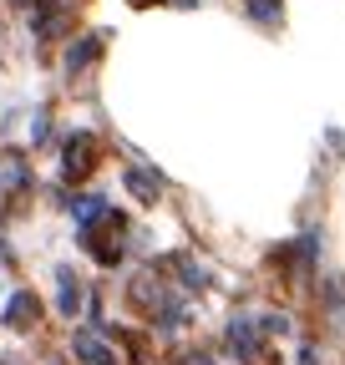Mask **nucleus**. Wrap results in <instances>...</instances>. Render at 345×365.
<instances>
[{"instance_id": "nucleus-7", "label": "nucleus", "mask_w": 345, "mask_h": 365, "mask_svg": "<svg viewBox=\"0 0 345 365\" xmlns=\"http://www.w3.org/2000/svg\"><path fill=\"white\" fill-rule=\"evenodd\" d=\"M76 304H81V289H76V274H66V269H61V314H76Z\"/></svg>"}, {"instance_id": "nucleus-8", "label": "nucleus", "mask_w": 345, "mask_h": 365, "mask_svg": "<svg viewBox=\"0 0 345 365\" xmlns=\"http://www.w3.org/2000/svg\"><path fill=\"white\" fill-rule=\"evenodd\" d=\"M133 6H153V0H133Z\"/></svg>"}, {"instance_id": "nucleus-5", "label": "nucleus", "mask_w": 345, "mask_h": 365, "mask_svg": "<svg viewBox=\"0 0 345 365\" xmlns=\"http://www.w3.org/2000/svg\"><path fill=\"white\" fill-rule=\"evenodd\" d=\"M127 188H133L143 203H153V198L163 193V178H158V173H148V168H127Z\"/></svg>"}, {"instance_id": "nucleus-2", "label": "nucleus", "mask_w": 345, "mask_h": 365, "mask_svg": "<svg viewBox=\"0 0 345 365\" xmlns=\"http://www.w3.org/2000/svg\"><path fill=\"white\" fill-rule=\"evenodd\" d=\"M97 137L92 132H71L66 137V148H61V178L66 182H81V178H92V168H97Z\"/></svg>"}, {"instance_id": "nucleus-3", "label": "nucleus", "mask_w": 345, "mask_h": 365, "mask_svg": "<svg viewBox=\"0 0 345 365\" xmlns=\"http://www.w3.org/2000/svg\"><path fill=\"white\" fill-rule=\"evenodd\" d=\"M71 350H76V360H86V365H122L117 350H112L107 340H97L92 330H81V335L71 340Z\"/></svg>"}, {"instance_id": "nucleus-6", "label": "nucleus", "mask_w": 345, "mask_h": 365, "mask_svg": "<svg viewBox=\"0 0 345 365\" xmlns=\"http://www.w3.org/2000/svg\"><path fill=\"white\" fill-rule=\"evenodd\" d=\"M97 51H102V41H97V36H81L71 51H66V71H81L86 61H97Z\"/></svg>"}, {"instance_id": "nucleus-1", "label": "nucleus", "mask_w": 345, "mask_h": 365, "mask_svg": "<svg viewBox=\"0 0 345 365\" xmlns=\"http://www.w3.org/2000/svg\"><path fill=\"white\" fill-rule=\"evenodd\" d=\"M122 213H102V218H92V223H86L81 228V244H86V254H92L97 264H117L122 259Z\"/></svg>"}, {"instance_id": "nucleus-4", "label": "nucleus", "mask_w": 345, "mask_h": 365, "mask_svg": "<svg viewBox=\"0 0 345 365\" xmlns=\"http://www.w3.org/2000/svg\"><path fill=\"white\" fill-rule=\"evenodd\" d=\"M36 319H41V299L21 289V294H16V299L6 304V325H11V330H31Z\"/></svg>"}]
</instances>
